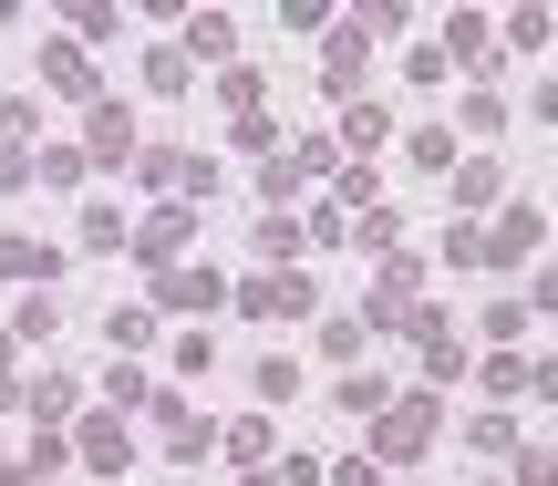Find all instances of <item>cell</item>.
Listing matches in <instances>:
<instances>
[{
    "mask_svg": "<svg viewBox=\"0 0 558 486\" xmlns=\"http://www.w3.org/2000/svg\"><path fill=\"white\" fill-rule=\"evenodd\" d=\"M239 486H279V466H259V476H239Z\"/></svg>",
    "mask_w": 558,
    "mask_h": 486,
    "instance_id": "49",
    "label": "cell"
},
{
    "mask_svg": "<svg viewBox=\"0 0 558 486\" xmlns=\"http://www.w3.org/2000/svg\"><path fill=\"white\" fill-rule=\"evenodd\" d=\"M497 124H507V94H497V83H476V94H465V135H497Z\"/></svg>",
    "mask_w": 558,
    "mask_h": 486,
    "instance_id": "33",
    "label": "cell"
},
{
    "mask_svg": "<svg viewBox=\"0 0 558 486\" xmlns=\"http://www.w3.org/2000/svg\"><path fill=\"white\" fill-rule=\"evenodd\" d=\"M352 248H373V259H393V248H403V218H393V207H362V218H352Z\"/></svg>",
    "mask_w": 558,
    "mask_h": 486,
    "instance_id": "26",
    "label": "cell"
},
{
    "mask_svg": "<svg viewBox=\"0 0 558 486\" xmlns=\"http://www.w3.org/2000/svg\"><path fill=\"white\" fill-rule=\"evenodd\" d=\"M486 393H497V404H507V393H527V363H518V352H497V363H486Z\"/></svg>",
    "mask_w": 558,
    "mask_h": 486,
    "instance_id": "41",
    "label": "cell"
},
{
    "mask_svg": "<svg viewBox=\"0 0 558 486\" xmlns=\"http://www.w3.org/2000/svg\"><path fill=\"white\" fill-rule=\"evenodd\" d=\"M403 331H414V352H424V384H456L465 373V331H445V311H414Z\"/></svg>",
    "mask_w": 558,
    "mask_h": 486,
    "instance_id": "7",
    "label": "cell"
},
{
    "mask_svg": "<svg viewBox=\"0 0 558 486\" xmlns=\"http://www.w3.org/2000/svg\"><path fill=\"white\" fill-rule=\"evenodd\" d=\"M0 280L11 290H52L62 280V239H0Z\"/></svg>",
    "mask_w": 558,
    "mask_h": 486,
    "instance_id": "9",
    "label": "cell"
},
{
    "mask_svg": "<svg viewBox=\"0 0 558 486\" xmlns=\"http://www.w3.org/2000/svg\"><path fill=\"white\" fill-rule=\"evenodd\" d=\"M403 156H414L424 177H456V166H465V145H456V124H414V135H403Z\"/></svg>",
    "mask_w": 558,
    "mask_h": 486,
    "instance_id": "16",
    "label": "cell"
},
{
    "mask_svg": "<svg viewBox=\"0 0 558 486\" xmlns=\"http://www.w3.org/2000/svg\"><path fill=\"white\" fill-rule=\"evenodd\" d=\"M0 486H41V476H32V455H11V466H0Z\"/></svg>",
    "mask_w": 558,
    "mask_h": 486,
    "instance_id": "46",
    "label": "cell"
},
{
    "mask_svg": "<svg viewBox=\"0 0 558 486\" xmlns=\"http://www.w3.org/2000/svg\"><path fill=\"white\" fill-rule=\"evenodd\" d=\"M228 301H239V321H311L320 290H311V269H248Z\"/></svg>",
    "mask_w": 558,
    "mask_h": 486,
    "instance_id": "2",
    "label": "cell"
},
{
    "mask_svg": "<svg viewBox=\"0 0 558 486\" xmlns=\"http://www.w3.org/2000/svg\"><path fill=\"white\" fill-rule=\"evenodd\" d=\"M11 352H21V342H11V321H0V404H21V373H11Z\"/></svg>",
    "mask_w": 558,
    "mask_h": 486,
    "instance_id": "44",
    "label": "cell"
},
{
    "mask_svg": "<svg viewBox=\"0 0 558 486\" xmlns=\"http://www.w3.org/2000/svg\"><path fill=\"white\" fill-rule=\"evenodd\" d=\"M300 239H311V248H352V207H341V197H320L311 218H300Z\"/></svg>",
    "mask_w": 558,
    "mask_h": 486,
    "instance_id": "25",
    "label": "cell"
},
{
    "mask_svg": "<svg viewBox=\"0 0 558 486\" xmlns=\"http://www.w3.org/2000/svg\"><path fill=\"white\" fill-rule=\"evenodd\" d=\"M435 248H445V269H476V259H486V228H445Z\"/></svg>",
    "mask_w": 558,
    "mask_h": 486,
    "instance_id": "37",
    "label": "cell"
},
{
    "mask_svg": "<svg viewBox=\"0 0 558 486\" xmlns=\"http://www.w3.org/2000/svg\"><path fill=\"white\" fill-rule=\"evenodd\" d=\"M21 404H32L41 425H73V414H83V384H73V373H41V384L21 393Z\"/></svg>",
    "mask_w": 558,
    "mask_h": 486,
    "instance_id": "17",
    "label": "cell"
},
{
    "mask_svg": "<svg viewBox=\"0 0 558 486\" xmlns=\"http://www.w3.org/2000/svg\"><path fill=\"white\" fill-rule=\"evenodd\" d=\"M456 197H465V207H486V197H497V166L465 156V166H456Z\"/></svg>",
    "mask_w": 558,
    "mask_h": 486,
    "instance_id": "36",
    "label": "cell"
},
{
    "mask_svg": "<svg viewBox=\"0 0 558 486\" xmlns=\"http://www.w3.org/2000/svg\"><path fill=\"white\" fill-rule=\"evenodd\" d=\"M290 393H300V363H290V352H269V363H259V404H290Z\"/></svg>",
    "mask_w": 558,
    "mask_h": 486,
    "instance_id": "34",
    "label": "cell"
},
{
    "mask_svg": "<svg viewBox=\"0 0 558 486\" xmlns=\"http://www.w3.org/2000/svg\"><path fill=\"white\" fill-rule=\"evenodd\" d=\"M435 425H445V404H435V393H393V404L362 425V435H373V466H383V476H393V466H414V455L435 446Z\"/></svg>",
    "mask_w": 558,
    "mask_h": 486,
    "instance_id": "1",
    "label": "cell"
},
{
    "mask_svg": "<svg viewBox=\"0 0 558 486\" xmlns=\"http://www.w3.org/2000/svg\"><path fill=\"white\" fill-rule=\"evenodd\" d=\"M331 486H393V476H383V466H373V455H352V466H341Z\"/></svg>",
    "mask_w": 558,
    "mask_h": 486,
    "instance_id": "45",
    "label": "cell"
},
{
    "mask_svg": "<svg viewBox=\"0 0 558 486\" xmlns=\"http://www.w3.org/2000/svg\"><path fill=\"white\" fill-rule=\"evenodd\" d=\"M300 248H311V239H300V218H279V207H269V218H259V259L269 269H300Z\"/></svg>",
    "mask_w": 558,
    "mask_h": 486,
    "instance_id": "23",
    "label": "cell"
},
{
    "mask_svg": "<svg viewBox=\"0 0 558 486\" xmlns=\"http://www.w3.org/2000/svg\"><path fill=\"white\" fill-rule=\"evenodd\" d=\"M538 301H548V311H558V269H548V280H538Z\"/></svg>",
    "mask_w": 558,
    "mask_h": 486,
    "instance_id": "48",
    "label": "cell"
},
{
    "mask_svg": "<svg viewBox=\"0 0 558 486\" xmlns=\"http://www.w3.org/2000/svg\"><path fill=\"white\" fill-rule=\"evenodd\" d=\"M538 239H548V207H507V218L497 228H486V269H527V259H538Z\"/></svg>",
    "mask_w": 558,
    "mask_h": 486,
    "instance_id": "5",
    "label": "cell"
},
{
    "mask_svg": "<svg viewBox=\"0 0 558 486\" xmlns=\"http://www.w3.org/2000/svg\"><path fill=\"white\" fill-rule=\"evenodd\" d=\"M218 104H228V114H259V73H248V62H228V73H218Z\"/></svg>",
    "mask_w": 558,
    "mask_h": 486,
    "instance_id": "32",
    "label": "cell"
},
{
    "mask_svg": "<svg viewBox=\"0 0 558 486\" xmlns=\"http://www.w3.org/2000/svg\"><path fill=\"white\" fill-rule=\"evenodd\" d=\"M156 446L177 455V466H207V455H218V425L186 414V404H156Z\"/></svg>",
    "mask_w": 558,
    "mask_h": 486,
    "instance_id": "8",
    "label": "cell"
},
{
    "mask_svg": "<svg viewBox=\"0 0 558 486\" xmlns=\"http://www.w3.org/2000/svg\"><path fill=\"white\" fill-rule=\"evenodd\" d=\"M104 342H114V352H145V342H156V301H135V311H104Z\"/></svg>",
    "mask_w": 558,
    "mask_h": 486,
    "instance_id": "24",
    "label": "cell"
},
{
    "mask_svg": "<svg viewBox=\"0 0 558 486\" xmlns=\"http://www.w3.org/2000/svg\"><path fill=\"white\" fill-rule=\"evenodd\" d=\"M362 342H373V321H362V311H341V321H320V352H331V363H352Z\"/></svg>",
    "mask_w": 558,
    "mask_h": 486,
    "instance_id": "30",
    "label": "cell"
},
{
    "mask_svg": "<svg viewBox=\"0 0 558 486\" xmlns=\"http://www.w3.org/2000/svg\"><path fill=\"white\" fill-rule=\"evenodd\" d=\"M218 301H228V280H218V269H197V259L156 280V311H218Z\"/></svg>",
    "mask_w": 558,
    "mask_h": 486,
    "instance_id": "12",
    "label": "cell"
},
{
    "mask_svg": "<svg viewBox=\"0 0 558 486\" xmlns=\"http://www.w3.org/2000/svg\"><path fill=\"white\" fill-rule=\"evenodd\" d=\"M352 21H362V41H403V32H414L403 0H373V11H352Z\"/></svg>",
    "mask_w": 558,
    "mask_h": 486,
    "instance_id": "31",
    "label": "cell"
},
{
    "mask_svg": "<svg viewBox=\"0 0 558 486\" xmlns=\"http://www.w3.org/2000/svg\"><path fill=\"white\" fill-rule=\"evenodd\" d=\"M83 156H94L104 177H124V166L145 156V145H135V114H124V104H104V94H94V104H83Z\"/></svg>",
    "mask_w": 558,
    "mask_h": 486,
    "instance_id": "4",
    "label": "cell"
},
{
    "mask_svg": "<svg viewBox=\"0 0 558 486\" xmlns=\"http://www.w3.org/2000/svg\"><path fill=\"white\" fill-rule=\"evenodd\" d=\"M83 177H94L83 145H32V186H83Z\"/></svg>",
    "mask_w": 558,
    "mask_h": 486,
    "instance_id": "19",
    "label": "cell"
},
{
    "mask_svg": "<svg viewBox=\"0 0 558 486\" xmlns=\"http://www.w3.org/2000/svg\"><path fill=\"white\" fill-rule=\"evenodd\" d=\"M507 486H558V455H548V446H527V455H518V476H507Z\"/></svg>",
    "mask_w": 558,
    "mask_h": 486,
    "instance_id": "42",
    "label": "cell"
},
{
    "mask_svg": "<svg viewBox=\"0 0 558 486\" xmlns=\"http://www.w3.org/2000/svg\"><path fill=\"white\" fill-rule=\"evenodd\" d=\"M156 404H166V393L145 384L135 363H114V373H104V414H156Z\"/></svg>",
    "mask_w": 558,
    "mask_h": 486,
    "instance_id": "18",
    "label": "cell"
},
{
    "mask_svg": "<svg viewBox=\"0 0 558 486\" xmlns=\"http://www.w3.org/2000/svg\"><path fill=\"white\" fill-rule=\"evenodd\" d=\"M341 414H352V425H373L383 404H393V384H383V373H341V393H331Z\"/></svg>",
    "mask_w": 558,
    "mask_h": 486,
    "instance_id": "21",
    "label": "cell"
},
{
    "mask_svg": "<svg viewBox=\"0 0 558 486\" xmlns=\"http://www.w3.org/2000/svg\"><path fill=\"white\" fill-rule=\"evenodd\" d=\"M527 331V301H486V342H518Z\"/></svg>",
    "mask_w": 558,
    "mask_h": 486,
    "instance_id": "40",
    "label": "cell"
},
{
    "mask_svg": "<svg viewBox=\"0 0 558 486\" xmlns=\"http://www.w3.org/2000/svg\"><path fill=\"white\" fill-rule=\"evenodd\" d=\"M218 446H228V455H239V466H248V476H259V455H269V414H239V425H228V435H218Z\"/></svg>",
    "mask_w": 558,
    "mask_h": 486,
    "instance_id": "28",
    "label": "cell"
},
{
    "mask_svg": "<svg viewBox=\"0 0 558 486\" xmlns=\"http://www.w3.org/2000/svg\"><path fill=\"white\" fill-rule=\"evenodd\" d=\"M41 94L94 104V62H83V41H41Z\"/></svg>",
    "mask_w": 558,
    "mask_h": 486,
    "instance_id": "10",
    "label": "cell"
},
{
    "mask_svg": "<svg viewBox=\"0 0 558 486\" xmlns=\"http://www.w3.org/2000/svg\"><path fill=\"white\" fill-rule=\"evenodd\" d=\"M445 62H465V73H497V32H486L476 11H456V21H445Z\"/></svg>",
    "mask_w": 558,
    "mask_h": 486,
    "instance_id": "15",
    "label": "cell"
},
{
    "mask_svg": "<svg viewBox=\"0 0 558 486\" xmlns=\"http://www.w3.org/2000/svg\"><path fill=\"white\" fill-rule=\"evenodd\" d=\"M73 455L94 476H124V455H135V425H124V414H83L73 425Z\"/></svg>",
    "mask_w": 558,
    "mask_h": 486,
    "instance_id": "6",
    "label": "cell"
},
{
    "mask_svg": "<svg viewBox=\"0 0 558 486\" xmlns=\"http://www.w3.org/2000/svg\"><path fill=\"white\" fill-rule=\"evenodd\" d=\"M62 331V301L52 290H21V311H11V342H52Z\"/></svg>",
    "mask_w": 558,
    "mask_h": 486,
    "instance_id": "22",
    "label": "cell"
},
{
    "mask_svg": "<svg viewBox=\"0 0 558 486\" xmlns=\"http://www.w3.org/2000/svg\"><path fill=\"white\" fill-rule=\"evenodd\" d=\"M32 186V145H0V197H21Z\"/></svg>",
    "mask_w": 558,
    "mask_h": 486,
    "instance_id": "43",
    "label": "cell"
},
{
    "mask_svg": "<svg viewBox=\"0 0 558 486\" xmlns=\"http://www.w3.org/2000/svg\"><path fill=\"white\" fill-rule=\"evenodd\" d=\"M456 73V62H445V41H414V52H403V83H445Z\"/></svg>",
    "mask_w": 558,
    "mask_h": 486,
    "instance_id": "35",
    "label": "cell"
},
{
    "mask_svg": "<svg viewBox=\"0 0 558 486\" xmlns=\"http://www.w3.org/2000/svg\"><path fill=\"white\" fill-rule=\"evenodd\" d=\"M320 83L341 104H362V21H331V52H320Z\"/></svg>",
    "mask_w": 558,
    "mask_h": 486,
    "instance_id": "13",
    "label": "cell"
},
{
    "mask_svg": "<svg viewBox=\"0 0 558 486\" xmlns=\"http://www.w3.org/2000/svg\"><path fill=\"white\" fill-rule=\"evenodd\" d=\"M393 135V114H383V104H341V145H352L362 166H373V145Z\"/></svg>",
    "mask_w": 558,
    "mask_h": 486,
    "instance_id": "20",
    "label": "cell"
},
{
    "mask_svg": "<svg viewBox=\"0 0 558 486\" xmlns=\"http://www.w3.org/2000/svg\"><path fill=\"white\" fill-rule=\"evenodd\" d=\"M145 83H156V94H186V83H197V62H186L177 41H156V52H145Z\"/></svg>",
    "mask_w": 558,
    "mask_h": 486,
    "instance_id": "27",
    "label": "cell"
},
{
    "mask_svg": "<svg viewBox=\"0 0 558 486\" xmlns=\"http://www.w3.org/2000/svg\"><path fill=\"white\" fill-rule=\"evenodd\" d=\"M465 446H476V455H507V446H518V425H507V414H476V425H465Z\"/></svg>",
    "mask_w": 558,
    "mask_h": 486,
    "instance_id": "38",
    "label": "cell"
},
{
    "mask_svg": "<svg viewBox=\"0 0 558 486\" xmlns=\"http://www.w3.org/2000/svg\"><path fill=\"white\" fill-rule=\"evenodd\" d=\"M186 239H197V207H186V197H166V207H145V218H135V259L156 269V280H166V269H186Z\"/></svg>",
    "mask_w": 558,
    "mask_h": 486,
    "instance_id": "3",
    "label": "cell"
},
{
    "mask_svg": "<svg viewBox=\"0 0 558 486\" xmlns=\"http://www.w3.org/2000/svg\"><path fill=\"white\" fill-rule=\"evenodd\" d=\"M300 186H311V166H300V145H290V156H269L259 166V197L279 207V197H300Z\"/></svg>",
    "mask_w": 558,
    "mask_h": 486,
    "instance_id": "29",
    "label": "cell"
},
{
    "mask_svg": "<svg viewBox=\"0 0 558 486\" xmlns=\"http://www.w3.org/2000/svg\"><path fill=\"white\" fill-rule=\"evenodd\" d=\"M177 52H186V62H218V73H228V62H239V21H228V11H197Z\"/></svg>",
    "mask_w": 558,
    "mask_h": 486,
    "instance_id": "14",
    "label": "cell"
},
{
    "mask_svg": "<svg viewBox=\"0 0 558 486\" xmlns=\"http://www.w3.org/2000/svg\"><path fill=\"white\" fill-rule=\"evenodd\" d=\"M538 114H548V124H558V83H538Z\"/></svg>",
    "mask_w": 558,
    "mask_h": 486,
    "instance_id": "47",
    "label": "cell"
},
{
    "mask_svg": "<svg viewBox=\"0 0 558 486\" xmlns=\"http://www.w3.org/2000/svg\"><path fill=\"white\" fill-rule=\"evenodd\" d=\"M73 248H94V259H114V248H135V218H124L114 197H94V207L73 218Z\"/></svg>",
    "mask_w": 558,
    "mask_h": 486,
    "instance_id": "11",
    "label": "cell"
},
{
    "mask_svg": "<svg viewBox=\"0 0 558 486\" xmlns=\"http://www.w3.org/2000/svg\"><path fill=\"white\" fill-rule=\"evenodd\" d=\"M239 156H259V166L279 156V124H269V114H239Z\"/></svg>",
    "mask_w": 558,
    "mask_h": 486,
    "instance_id": "39",
    "label": "cell"
}]
</instances>
